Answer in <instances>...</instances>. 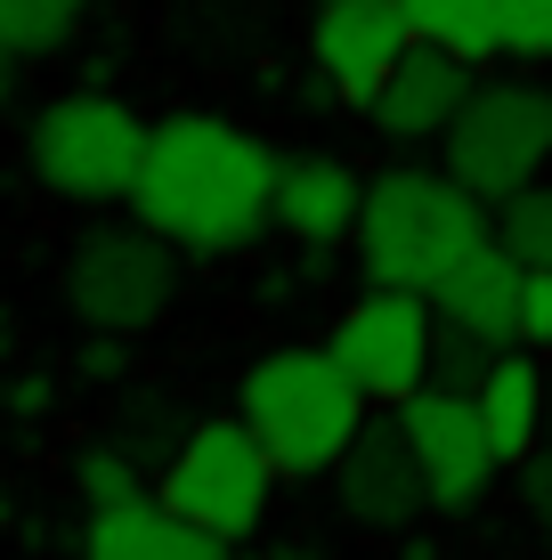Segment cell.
I'll return each mask as SVG.
<instances>
[{
	"label": "cell",
	"instance_id": "obj_1",
	"mask_svg": "<svg viewBox=\"0 0 552 560\" xmlns=\"http://www.w3.org/2000/svg\"><path fill=\"white\" fill-rule=\"evenodd\" d=\"M277 147H260L252 130L220 122V114H171L146 130L130 211L179 253L227 260L277 228Z\"/></svg>",
	"mask_w": 552,
	"mask_h": 560
},
{
	"label": "cell",
	"instance_id": "obj_2",
	"mask_svg": "<svg viewBox=\"0 0 552 560\" xmlns=\"http://www.w3.org/2000/svg\"><path fill=\"white\" fill-rule=\"evenodd\" d=\"M488 236H496V203L471 196L455 171H383L357 211L366 284H407V293H431Z\"/></svg>",
	"mask_w": 552,
	"mask_h": 560
},
{
	"label": "cell",
	"instance_id": "obj_3",
	"mask_svg": "<svg viewBox=\"0 0 552 560\" xmlns=\"http://www.w3.org/2000/svg\"><path fill=\"white\" fill-rule=\"evenodd\" d=\"M236 415L260 431V447L277 455L284 479H317V471L341 463V447L357 439V422L374 415V398L341 374L333 350H269L244 374Z\"/></svg>",
	"mask_w": 552,
	"mask_h": 560
},
{
	"label": "cell",
	"instance_id": "obj_4",
	"mask_svg": "<svg viewBox=\"0 0 552 560\" xmlns=\"http://www.w3.org/2000/svg\"><path fill=\"white\" fill-rule=\"evenodd\" d=\"M33 179L66 203H122L139 187V163H146V122L130 114L122 98H98V90H73L33 114Z\"/></svg>",
	"mask_w": 552,
	"mask_h": 560
},
{
	"label": "cell",
	"instance_id": "obj_5",
	"mask_svg": "<svg viewBox=\"0 0 552 560\" xmlns=\"http://www.w3.org/2000/svg\"><path fill=\"white\" fill-rule=\"evenodd\" d=\"M277 455L260 447V431L244 415H220V422H196L187 431V447L155 471V495L171 512H187L196 528L227 536V545H244V536L269 520V488H277Z\"/></svg>",
	"mask_w": 552,
	"mask_h": 560
},
{
	"label": "cell",
	"instance_id": "obj_6",
	"mask_svg": "<svg viewBox=\"0 0 552 560\" xmlns=\"http://www.w3.org/2000/svg\"><path fill=\"white\" fill-rule=\"evenodd\" d=\"M66 301L90 334H146L179 301V244L155 228H90L66 260Z\"/></svg>",
	"mask_w": 552,
	"mask_h": 560
},
{
	"label": "cell",
	"instance_id": "obj_7",
	"mask_svg": "<svg viewBox=\"0 0 552 560\" xmlns=\"http://www.w3.org/2000/svg\"><path fill=\"white\" fill-rule=\"evenodd\" d=\"M552 163V90L537 82H480L447 130V171L471 196L504 203Z\"/></svg>",
	"mask_w": 552,
	"mask_h": 560
},
{
	"label": "cell",
	"instance_id": "obj_8",
	"mask_svg": "<svg viewBox=\"0 0 552 560\" xmlns=\"http://www.w3.org/2000/svg\"><path fill=\"white\" fill-rule=\"evenodd\" d=\"M431 341H439V308H431V293L374 284V293L333 325L326 350L341 358V374H350L374 407H407V398L431 382Z\"/></svg>",
	"mask_w": 552,
	"mask_h": 560
},
{
	"label": "cell",
	"instance_id": "obj_9",
	"mask_svg": "<svg viewBox=\"0 0 552 560\" xmlns=\"http://www.w3.org/2000/svg\"><path fill=\"white\" fill-rule=\"evenodd\" d=\"M333 495H341V512H350L357 528H374V536L383 528H414V520L431 512V479H423V455H414L398 407L357 422V439L333 463Z\"/></svg>",
	"mask_w": 552,
	"mask_h": 560
},
{
	"label": "cell",
	"instance_id": "obj_10",
	"mask_svg": "<svg viewBox=\"0 0 552 560\" xmlns=\"http://www.w3.org/2000/svg\"><path fill=\"white\" fill-rule=\"evenodd\" d=\"M407 439H414V455H423V479H431V512H471L488 488H496V471H504V455H496V439H488V415H480V398H463V390H414L407 407Z\"/></svg>",
	"mask_w": 552,
	"mask_h": 560
},
{
	"label": "cell",
	"instance_id": "obj_11",
	"mask_svg": "<svg viewBox=\"0 0 552 560\" xmlns=\"http://www.w3.org/2000/svg\"><path fill=\"white\" fill-rule=\"evenodd\" d=\"M407 49H414L407 0H317L309 57H317V73L333 82V98L374 106V90L390 82V66Z\"/></svg>",
	"mask_w": 552,
	"mask_h": 560
},
{
	"label": "cell",
	"instance_id": "obj_12",
	"mask_svg": "<svg viewBox=\"0 0 552 560\" xmlns=\"http://www.w3.org/2000/svg\"><path fill=\"white\" fill-rule=\"evenodd\" d=\"M471 73L480 66H463V57H447V49H431V42H414L407 57L390 66V82L374 90V130L383 139H398V147H414V139H447L455 130V114L471 106Z\"/></svg>",
	"mask_w": 552,
	"mask_h": 560
},
{
	"label": "cell",
	"instance_id": "obj_13",
	"mask_svg": "<svg viewBox=\"0 0 552 560\" xmlns=\"http://www.w3.org/2000/svg\"><path fill=\"white\" fill-rule=\"evenodd\" d=\"M357 211H366V179H357L341 154H284L277 163V228L309 253L357 236Z\"/></svg>",
	"mask_w": 552,
	"mask_h": 560
},
{
	"label": "cell",
	"instance_id": "obj_14",
	"mask_svg": "<svg viewBox=\"0 0 552 560\" xmlns=\"http://www.w3.org/2000/svg\"><path fill=\"white\" fill-rule=\"evenodd\" d=\"M520 284H528V268L488 236L480 253H463L439 284H431V308H439V325H463V334L512 350V341H520Z\"/></svg>",
	"mask_w": 552,
	"mask_h": 560
},
{
	"label": "cell",
	"instance_id": "obj_15",
	"mask_svg": "<svg viewBox=\"0 0 552 560\" xmlns=\"http://www.w3.org/2000/svg\"><path fill=\"white\" fill-rule=\"evenodd\" d=\"M82 560H227V536L196 528V520L171 512L163 495H130V504L90 512Z\"/></svg>",
	"mask_w": 552,
	"mask_h": 560
},
{
	"label": "cell",
	"instance_id": "obj_16",
	"mask_svg": "<svg viewBox=\"0 0 552 560\" xmlns=\"http://www.w3.org/2000/svg\"><path fill=\"white\" fill-rule=\"evenodd\" d=\"M480 415H488V439H496V455L520 471V463L537 455V439H544V374H537V358L504 350L496 374L480 382Z\"/></svg>",
	"mask_w": 552,
	"mask_h": 560
},
{
	"label": "cell",
	"instance_id": "obj_17",
	"mask_svg": "<svg viewBox=\"0 0 552 560\" xmlns=\"http://www.w3.org/2000/svg\"><path fill=\"white\" fill-rule=\"evenodd\" d=\"M414 42L463 57V66H488L504 57V0H407Z\"/></svg>",
	"mask_w": 552,
	"mask_h": 560
},
{
	"label": "cell",
	"instance_id": "obj_18",
	"mask_svg": "<svg viewBox=\"0 0 552 560\" xmlns=\"http://www.w3.org/2000/svg\"><path fill=\"white\" fill-rule=\"evenodd\" d=\"M187 431H196V422H187L179 407H171V398H122V422H114V447H122L130 463H139V471H163L171 455L187 447Z\"/></svg>",
	"mask_w": 552,
	"mask_h": 560
},
{
	"label": "cell",
	"instance_id": "obj_19",
	"mask_svg": "<svg viewBox=\"0 0 552 560\" xmlns=\"http://www.w3.org/2000/svg\"><path fill=\"white\" fill-rule=\"evenodd\" d=\"M90 0H0V42L16 57H49L73 42V25H82Z\"/></svg>",
	"mask_w": 552,
	"mask_h": 560
},
{
	"label": "cell",
	"instance_id": "obj_20",
	"mask_svg": "<svg viewBox=\"0 0 552 560\" xmlns=\"http://www.w3.org/2000/svg\"><path fill=\"white\" fill-rule=\"evenodd\" d=\"M496 244L520 268H552V187L544 179H528L520 196L496 203Z\"/></svg>",
	"mask_w": 552,
	"mask_h": 560
},
{
	"label": "cell",
	"instance_id": "obj_21",
	"mask_svg": "<svg viewBox=\"0 0 552 560\" xmlns=\"http://www.w3.org/2000/svg\"><path fill=\"white\" fill-rule=\"evenodd\" d=\"M496 341H480V334H463V325H439V341H431V390H463V398H480V382L496 374Z\"/></svg>",
	"mask_w": 552,
	"mask_h": 560
},
{
	"label": "cell",
	"instance_id": "obj_22",
	"mask_svg": "<svg viewBox=\"0 0 552 560\" xmlns=\"http://www.w3.org/2000/svg\"><path fill=\"white\" fill-rule=\"evenodd\" d=\"M73 479H82V495H90V512H106V504H130V495H146V471L130 463L114 439H98V447H82L73 455Z\"/></svg>",
	"mask_w": 552,
	"mask_h": 560
},
{
	"label": "cell",
	"instance_id": "obj_23",
	"mask_svg": "<svg viewBox=\"0 0 552 560\" xmlns=\"http://www.w3.org/2000/svg\"><path fill=\"white\" fill-rule=\"evenodd\" d=\"M504 57H552V0H504Z\"/></svg>",
	"mask_w": 552,
	"mask_h": 560
},
{
	"label": "cell",
	"instance_id": "obj_24",
	"mask_svg": "<svg viewBox=\"0 0 552 560\" xmlns=\"http://www.w3.org/2000/svg\"><path fill=\"white\" fill-rule=\"evenodd\" d=\"M520 350H552V268H528L520 284Z\"/></svg>",
	"mask_w": 552,
	"mask_h": 560
},
{
	"label": "cell",
	"instance_id": "obj_25",
	"mask_svg": "<svg viewBox=\"0 0 552 560\" xmlns=\"http://www.w3.org/2000/svg\"><path fill=\"white\" fill-rule=\"evenodd\" d=\"M520 504H528V520L552 536V447H537V455L520 463Z\"/></svg>",
	"mask_w": 552,
	"mask_h": 560
},
{
	"label": "cell",
	"instance_id": "obj_26",
	"mask_svg": "<svg viewBox=\"0 0 552 560\" xmlns=\"http://www.w3.org/2000/svg\"><path fill=\"white\" fill-rule=\"evenodd\" d=\"M82 374H90V382H114V374H122V334H98V341H90V350H82Z\"/></svg>",
	"mask_w": 552,
	"mask_h": 560
},
{
	"label": "cell",
	"instance_id": "obj_27",
	"mask_svg": "<svg viewBox=\"0 0 552 560\" xmlns=\"http://www.w3.org/2000/svg\"><path fill=\"white\" fill-rule=\"evenodd\" d=\"M16 66H25V57H16L9 42H0V106H9V90H16Z\"/></svg>",
	"mask_w": 552,
	"mask_h": 560
},
{
	"label": "cell",
	"instance_id": "obj_28",
	"mask_svg": "<svg viewBox=\"0 0 552 560\" xmlns=\"http://www.w3.org/2000/svg\"><path fill=\"white\" fill-rule=\"evenodd\" d=\"M252 560H309V552H252Z\"/></svg>",
	"mask_w": 552,
	"mask_h": 560
}]
</instances>
